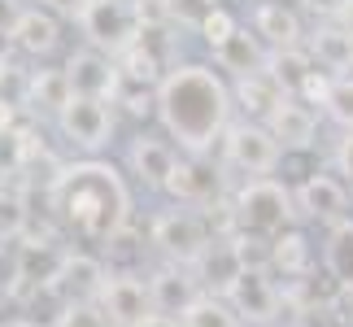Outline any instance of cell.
I'll return each mask as SVG.
<instances>
[{"mask_svg":"<svg viewBox=\"0 0 353 327\" xmlns=\"http://www.w3.org/2000/svg\"><path fill=\"white\" fill-rule=\"evenodd\" d=\"M48 214L65 240L105 249L122 227L135 223L131 179L118 157H65L48 179Z\"/></svg>","mask_w":353,"mask_h":327,"instance_id":"6da1fadb","label":"cell"},{"mask_svg":"<svg viewBox=\"0 0 353 327\" xmlns=\"http://www.w3.org/2000/svg\"><path fill=\"white\" fill-rule=\"evenodd\" d=\"M232 118H236L232 79L210 57H179L157 79L153 122L174 140L179 153L192 157L219 153V140L232 127Z\"/></svg>","mask_w":353,"mask_h":327,"instance_id":"7a4b0ae2","label":"cell"},{"mask_svg":"<svg viewBox=\"0 0 353 327\" xmlns=\"http://www.w3.org/2000/svg\"><path fill=\"white\" fill-rule=\"evenodd\" d=\"M301 223L292 201V184L283 175H257V179H236L227 197V227L244 240H270L283 227Z\"/></svg>","mask_w":353,"mask_h":327,"instance_id":"3957f363","label":"cell"},{"mask_svg":"<svg viewBox=\"0 0 353 327\" xmlns=\"http://www.w3.org/2000/svg\"><path fill=\"white\" fill-rule=\"evenodd\" d=\"M227 227V206L214 214V210H196V206H174L166 201L161 210L148 214L144 223V240L148 249L157 253V262H179V266H192L201 253L210 249V240Z\"/></svg>","mask_w":353,"mask_h":327,"instance_id":"277c9868","label":"cell"},{"mask_svg":"<svg viewBox=\"0 0 353 327\" xmlns=\"http://www.w3.org/2000/svg\"><path fill=\"white\" fill-rule=\"evenodd\" d=\"M118 105L97 97H70L65 109L48 122L52 135L70 157H110V144L118 140Z\"/></svg>","mask_w":353,"mask_h":327,"instance_id":"5b68a950","label":"cell"},{"mask_svg":"<svg viewBox=\"0 0 353 327\" xmlns=\"http://www.w3.org/2000/svg\"><path fill=\"white\" fill-rule=\"evenodd\" d=\"M214 157L223 161V170L232 175V184L283 170V144L275 140V131H270L266 122H249V118H232V127L223 131Z\"/></svg>","mask_w":353,"mask_h":327,"instance_id":"8992f818","label":"cell"},{"mask_svg":"<svg viewBox=\"0 0 353 327\" xmlns=\"http://www.w3.org/2000/svg\"><path fill=\"white\" fill-rule=\"evenodd\" d=\"M70 22L79 26V39L101 52H118L135 44V35H140L144 26V9L140 0H79Z\"/></svg>","mask_w":353,"mask_h":327,"instance_id":"52a82bcc","label":"cell"},{"mask_svg":"<svg viewBox=\"0 0 353 327\" xmlns=\"http://www.w3.org/2000/svg\"><path fill=\"white\" fill-rule=\"evenodd\" d=\"M227 197H232V175L223 170L219 157H192L179 153L166 188H161V201H174V206H196V210H223Z\"/></svg>","mask_w":353,"mask_h":327,"instance_id":"ba28073f","label":"cell"},{"mask_svg":"<svg viewBox=\"0 0 353 327\" xmlns=\"http://www.w3.org/2000/svg\"><path fill=\"white\" fill-rule=\"evenodd\" d=\"M174 161H179V148H174V140L157 127V122L153 127H148V122L135 127L127 135V144H122V153H118V166L127 170L131 188H144V192H153V197H161Z\"/></svg>","mask_w":353,"mask_h":327,"instance_id":"9c48e42d","label":"cell"},{"mask_svg":"<svg viewBox=\"0 0 353 327\" xmlns=\"http://www.w3.org/2000/svg\"><path fill=\"white\" fill-rule=\"evenodd\" d=\"M223 297L244 319V327H275L283 319V310H288V288L270 275L266 262H249Z\"/></svg>","mask_w":353,"mask_h":327,"instance_id":"30bf717a","label":"cell"},{"mask_svg":"<svg viewBox=\"0 0 353 327\" xmlns=\"http://www.w3.org/2000/svg\"><path fill=\"white\" fill-rule=\"evenodd\" d=\"M292 184V201H296V218H301L305 227H332L336 218L353 214V192L349 184L336 175L332 166H314L305 175H296Z\"/></svg>","mask_w":353,"mask_h":327,"instance_id":"8fae6325","label":"cell"},{"mask_svg":"<svg viewBox=\"0 0 353 327\" xmlns=\"http://www.w3.org/2000/svg\"><path fill=\"white\" fill-rule=\"evenodd\" d=\"M97 310L110 327H144L148 319L157 315L153 306V293H148V279L140 270H127V266H114L105 288L97 297Z\"/></svg>","mask_w":353,"mask_h":327,"instance_id":"7c38bea8","label":"cell"},{"mask_svg":"<svg viewBox=\"0 0 353 327\" xmlns=\"http://www.w3.org/2000/svg\"><path fill=\"white\" fill-rule=\"evenodd\" d=\"M5 44L18 52L22 61H31V66L52 61L65 48V18H61L57 9H48V5H39V0H35V5L22 9V18L13 22V31H9Z\"/></svg>","mask_w":353,"mask_h":327,"instance_id":"4fadbf2b","label":"cell"},{"mask_svg":"<svg viewBox=\"0 0 353 327\" xmlns=\"http://www.w3.org/2000/svg\"><path fill=\"white\" fill-rule=\"evenodd\" d=\"M266 266L283 288H296V284H310L319 270V244L310 236L305 223H292L283 227L279 236L266 240Z\"/></svg>","mask_w":353,"mask_h":327,"instance_id":"5bb4252c","label":"cell"},{"mask_svg":"<svg viewBox=\"0 0 353 327\" xmlns=\"http://www.w3.org/2000/svg\"><path fill=\"white\" fill-rule=\"evenodd\" d=\"M70 79H65V66L61 61H39V66H26L22 75V88H18V109L22 118L31 122H48L65 109V101H70Z\"/></svg>","mask_w":353,"mask_h":327,"instance_id":"9a60e30c","label":"cell"},{"mask_svg":"<svg viewBox=\"0 0 353 327\" xmlns=\"http://www.w3.org/2000/svg\"><path fill=\"white\" fill-rule=\"evenodd\" d=\"M110 262H105L101 249H65L57 262V275H52V288H57L70 306H97V297L110 279Z\"/></svg>","mask_w":353,"mask_h":327,"instance_id":"2e32d148","label":"cell"},{"mask_svg":"<svg viewBox=\"0 0 353 327\" xmlns=\"http://www.w3.org/2000/svg\"><path fill=\"white\" fill-rule=\"evenodd\" d=\"M65 66V79H70V92L74 97H97V101H114L118 88H122V70H118V57L114 52H101L92 44H79L61 57Z\"/></svg>","mask_w":353,"mask_h":327,"instance_id":"e0dca14e","label":"cell"},{"mask_svg":"<svg viewBox=\"0 0 353 327\" xmlns=\"http://www.w3.org/2000/svg\"><path fill=\"white\" fill-rule=\"evenodd\" d=\"M249 31L262 39V44L275 52V48H296L305 44V13L292 5V0H253L249 13H244Z\"/></svg>","mask_w":353,"mask_h":327,"instance_id":"ac0fdd59","label":"cell"},{"mask_svg":"<svg viewBox=\"0 0 353 327\" xmlns=\"http://www.w3.org/2000/svg\"><path fill=\"white\" fill-rule=\"evenodd\" d=\"M266 127L275 131V140L283 144V153H319V131H323V109L305 105L301 97H283L275 105V114L266 118Z\"/></svg>","mask_w":353,"mask_h":327,"instance_id":"d6986e66","label":"cell"},{"mask_svg":"<svg viewBox=\"0 0 353 327\" xmlns=\"http://www.w3.org/2000/svg\"><path fill=\"white\" fill-rule=\"evenodd\" d=\"M244 266H249V257H244V240L236 236V231H219V236L210 240V249L192 262L196 284L205 293H227V288H232V279L240 275Z\"/></svg>","mask_w":353,"mask_h":327,"instance_id":"ffe728a7","label":"cell"},{"mask_svg":"<svg viewBox=\"0 0 353 327\" xmlns=\"http://www.w3.org/2000/svg\"><path fill=\"white\" fill-rule=\"evenodd\" d=\"M319 266L336 293L353 297V214L319 231Z\"/></svg>","mask_w":353,"mask_h":327,"instance_id":"44dd1931","label":"cell"},{"mask_svg":"<svg viewBox=\"0 0 353 327\" xmlns=\"http://www.w3.org/2000/svg\"><path fill=\"white\" fill-rule=\"evenodd\" d=\"M144 279H148V293H153L157 315H183V310L205 293L196 284V270L192 266H179V262H157Z\"/></svg>","mask_w":353,"mask_h":327,"instance_id":"7402d4cb","label":"cell"},{"mask_svg":"<svg viewBox=\"0 0 353 327\" xmlns=\"http://www.w3.org/2000/svg\"><path fill=\"white\" fill-rule=\"evenodd\" d=\"M232 97H236V118L266 122L270 114H275V105L288 97V88H283L279 79L262 66V70H253V75L232 79Z\"/></svg>","mask_w":353,"mask_h":327,"instance_id":"603a6c76","label":"cell"},{"mask_svg":"<svg viewBox=\"0 0 353 327\" xmlns=\"http://www.w3.org/2000/svg\"><path fill=\"white\" fill-rule=\"evenodd\" d=\"M266 57H270V48L257 39L253 31H249V22H240V31L227 39V44L214 52V66L227 75V79H240V75H253V70H262L266 66Z\"/></svg>","mask_w":353,"mask_h":327,"instance_id":"cb8c5ba5","label":"cell"},{"mask_svg":"<svg viewBox=\"0 0 353 327\" xmlns=\"http://www.w3.org/2000/svg\"><path fill=\"white\" fill-rule=\"evenodd\" d=\"M31 218H35V210H31V201H26V188L5 179L0 184V240H22V231H26Z\"/></svg>","mask_w":353,"mask_h":327,"instance_id":"d4e9b609","label":"cell"},{"mask_svg":"<svg viewBox=\"0 0 353 327\" xmlns=\"http://www.w3.org/2000/svg\"><path fill=\"white\" fill-rule=\"evenodd\" d=\"M179 319H183V327H244V319L232 310V301L223 293H201Z\"/></svg>","mask_w":353,"mask_h":327,"instance_id":"484cf974","label":"cell"},{"mask_svg":"<svg viewBox=\"0 0 353 327\" xmlns=\"http://www.w3.org/2000/svg\"><path fill=\"white\" fill-rule=\"evenodd\" d=\"M314 66H319V61H314V52H310L305 44H296V48H275V52L266 57V70L275 75V79H279V83L288 88V92H292L296 83H301V79H305L310 70H314Z\"/></svg>","mask_w":353,"mask_h":327,"instance_id":"4316f807","label":"cell"},{"mask_svg":"<svg viewBox=\"0 0 353 327\" xmlns=\"http://www.w3.org/2000/svg\"><path fill=\"white\" fill-rule=\"evenodd\" d=\"M240 22H244V18H240V13H236L232 5H219V9H214L205 22L196 26L192 35L201 39V48H205V57H214V52H219V48L227 44V39H232V35L240 31Z\"/></svg>","mask_w":353,"mask_h":327,"instance_id":"83f0119b","label":"cell"},{"mask_svg":"<svg viewBox=\"0 0 353 327\" xmlns=\"http://www.w3.org/2000/svg\"><path fill=\"white\" fill-rule=\"evenodd\" d=\"M323 122L336 131H353V75H336L323 101Z\"/></svg>","mask_w":353,"mask_h":327,"instance_id":"f1b7e54d","label":"cell"},{"mask_svg":"<svg viewBox=\"0 0 353 327\" xmlns=\"http://www.w3.org/2000/svg\"><path fill=\"white\" fill-rule=\"evenodd\" d=\"M219 5H223V0H161V13H166L179 31H196V26L205 22Z\"/></svg>","mask_w":353,"mask_h":327,"instance_id":"f546056e","label":"cell"},{"mask_svg":"<svg viewBox=\"0 0 353 327\" xmlns=\"http://www.w3.org/2000/svg\"><path fill=\"white\" fill-rule=\"evenodd\" d=\"M22 288V249L18 240H0V293L18 297Z\"/></svg>","mask_w":353,"mask_h":327,"instance_id":"4dcf8cb0","label":"cell"},{"mask_svg":"<svg viewBox=\"0 0 353 327\" xmlns=\"http://www.w3.org/2000/svg\"><path fill=\"white\" fill-rule=\"evenodd\" d=\"M332 70H323V66H314V70H310L301 83L292 88V97H301L305 105H314V109H323V101H327V92H332Z\"/></svg>","mask_w":353,"mask_h":327,"instance_id":"1f68e13d","label":"cell"},{"mask_svg":"<svg viewBox=\"0 0 353 327\" xmlns=\"http://www.w3.org/2000/svg\"><path fill=\"white\" fill-rule=\"evenodd\" d=\"M327 166L341 175L353 192V131H336V144L327 148Z\"/></svg>","mask_w":353,"mask_h":327,"instance_id":"d6a6232c","label":"cell"},{"mask_svg":"<svg viewBox=\"0 0 353 327\" xmlns=\"http://www.w3.org/2000/svg\"><path fill=\"white\" fill-rule=\"evenodd\" d=\"M296 9L305 13V18H314V22H332L336 13H341V5L345 0H292Z\"/></svg>","mask_w":353,"mask_h":327,"instance_id":"836d02e7","label":"cell"},{"mask_svg":"<svg viewBox=\"0 0 353 327\" xmlns=\"http://www.w3.org/2000/svg\"><path fill=\"white\" fill-rule=\"evenodd\" d=\"M22 9H26V0H0V44H5V39H9L13 22L22 18Z\"/></svg>","mask_w":353,"mask_h":327,"instance_id":"e575fe53","label":"cell"},{"mask_svg":"<svg viewBox=\"0 0 353 327\" xmlns=\"http://www.w3.org/2000/svg\"><path fill=\"white\" fill-rule=\"evenodd\" d=\"M332 22H336V26H345V31L353 35V0H345V5H341V13H336Z\"/></svg>","mask_w":353,"mask_h":327,"instance_id":"d590c367","label":"cell"},{"mask_svg":"<svg viewBox=\"0 0 353 327\" xmlns=\"http://www.w3.org/2000/svg\"><path fill=\"white\" fill-rule=\"evenodd\" d=\"M144 327H183V319H179V315H153Z\"/></svg>","mask_w":353,"mask_h":327,"instance_id":"8d00e7d4","label":"cell"},{"mask_svg":"<svg viewBox=\"0 0 353 327\" xmlns=\"http://www.w3.org/2000/svg\"><path fill=\"white\" fill-rule=\"evenodd\" d=\"M0 184H5V175H0Z\"/></svg>","mask_w":353,"mask_h":327,"instance_id":"74e56055","label":"cell"}]
</instances>
